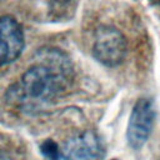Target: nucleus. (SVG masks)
Masks as SVG:
<instances>
[{"instance_id":"nucleus-7","label":"nucleus","mask_w":160,"mask_h":160,"mask_svg":"<svg viewBox=\"0 0 160 160\" xmlns=\"http://www.w3.org/2000/svg\"><path fill=\"white\" fill-rule=\"evenodd\" d=\"M154 4H158V5H160V0H151Z\"/></svg>"},{"instance_id":"nucleus-2","label":"nucleus","mask_w":160,"mask_h":160,"mask_svg":"<svg viewBox=\"0 0 160 160\" xmlns=\"http://www.w3.org/2000/svg\"><path fill=\"white\" fill-rule=\"evenodd\" d=\"M126 54V41L124 35L112 26H101L98 29L94 42L95 59L106 65L116 66L122 62Z\"/></svg>"},{"instance_id":"nucleus-6","label":"nucleus","mask_w":160,"mask_h":160,"mask_svg":"<svg viewBox=\"0 0 160 160\" xmlns=\"http://www.w3.org/2000/svg\"><path fill=\"white\" fill-rule=\"evenodd\" d=\"M40 149H41L42 155H44L46 159H49V160H54L55 156H56V154H58V151H59L58 144L54 142L52 140H46V141H44L42 145L40 146Z\"/></svg>"},{"instance_id":"nucleus-5","label":"nucleus","mask_w":160,"mask_h":160,"mask_svg":"<svg viewBox=\"0 0 160 160\" xmlns=\"http://www.w3.org/2000/svg\"><path fill=\"white\" fill-rule=\"evenodd\" d=\"M21 25L11 16H0V65L16 60L24 49Z\"/></svg>"},{"instance_id":"nucleus-4","label":"nucleus","mask_w":160,"mask_h":160,"mask_svg":"<svg viewBox=\"0 0 160 160\" xmlns=\"http://www.w3.org/2000/svg\"><path fill=\"white\" fill-rule=\"evenodd\" d=\"M155 120V110L151 100L139 99L132 108L129 126H128V141L131 148L140 149L152 130Z\"/></svg>"},{"instance_id":"nucleus-3","label":"nucleus","mask_w":160,"mask_h":160,"mask_svg":"<svg viewBox=\"0 0 160 160\" xmlns=\"http://www.w3.org/2000/svg\"><path fill=\"white\" fill-rule=\"evenodd\" d=\"M105 154L100 138L92 131H84L70 138L54 160H102Z\"/></svg>"},{"instance_id":"nucleus-1","label":"nucleus","mask_w":160,"mask_h":160,"mask_svg":"<svg viewBox=\"0 0 160 160\" xmlns=\"http://www.w3.org/2000/svg\"><path fill=\"white\" fill-rule=\"evenodd\" d=\"M70 75L71 66L65 55L55 49H46L8 95L10 100L21 104L45 102L66 89Z\"/></svg>"}]
</instances>
